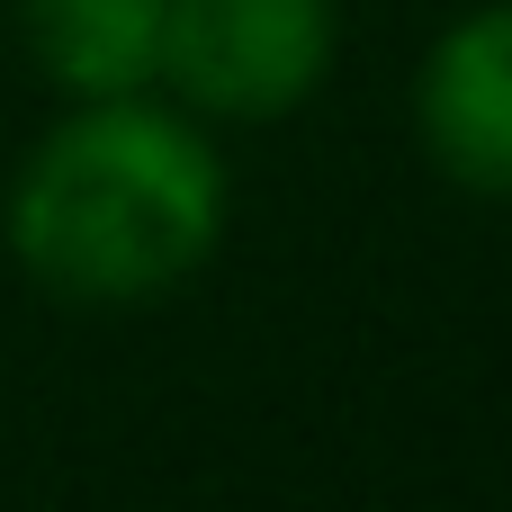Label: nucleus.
Instances as JSON below:
<instances>
[{
    "label": "nucleus",
    "mask_w": 512,
    "mask_h": 512,
    "mask_svg": "<svg viewBox=\"0 0 512 512\" xmlns=\"http://www.w3.org/2000/svg\"><path fill=\"white\" fill-rule=\"evenodd\" d=\"M171 0H27V45L72 99H135L162 81Z\"/></svg>",
    "instance_id": "4"
},
{
    "label": "nucleus",
    "mask_w": 512,
    "mask_h": 512,
    "mask_svg": "<svg viewBox=\"0 0 512 512\" xmlns=\"http://www.w3.org/2000/svg\"><path fill=\"white\" fill-rule=\"evenodd\" d=\"M333 36H342L333 0H171L162 72L207 117L270 126V117H288L324 90Z\"/></svg>",
    "instance_id": "2"
},
{
    "label": "nucleus",
    "mask_w": 512,
    "mask_h": 512,
    "mask_svg": "<svg viewBox=\"0 0 512 512\" xmlns=\"http://www.w3.org/2000/svg\"><path fill=\"white\" fill-rule=\"evenodd\" d=\"M414 126L423 153L477 189V198H512V0L468 9L414 81Z\"/></svg>",
    "instance_id": "3"
},
{
    "label": "nucleus",
    "mask_w": 512,
    "mask_h": 512,
    "mask_svg": "<svg viewBox=\"0 0 512 512\" xmlns=\"http://www.w3.org/2000/svg\"><path fill=\"white\" fill-rule=\"evenodd\" d=\"M225 234V171L207 135L144 99H81L9 189L18 261L72 306H135L180 288Z\"/></svg>",
    "instance_id": "1"
}]
</instances>
